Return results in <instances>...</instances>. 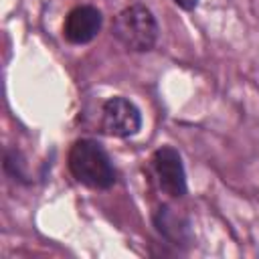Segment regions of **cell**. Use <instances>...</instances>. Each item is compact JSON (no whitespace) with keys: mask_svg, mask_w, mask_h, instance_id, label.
<instances>
[{"mask_svg":"<svg viewBox=\"0 0 259 259\" xmlns=\"http://www.w3.org/2000/svg\"><path fill=\"white\" fill-rule=\"evenodd\" d=\"M67 164L71 176L79 184L93 190H107L117 180V172L111 156L99 142L89 138H81L73 142L67 156Z\"/></svg>","mask_w":259,"mask_h":259,"instance_id":"obj_1","label":"cell"},{"mask_svg":"<svg viewBox=\"0 0 259 259\" xmlns=\"http://www.w3.org/2000/svg\"><path fill=\"white\" fill-rule=\"evenodd\" d=\"M111 34L127 51L146 53V51H152L158 40V22L146 4L136 2L125 6L113 18Z\"/></svg>","mask_w":259,"mask_h":259,"instance_id":"obj_2","label":"cell"},{"mask_svg":"<svg viewBox=\"0 0 259 259\" xmlns=\"http://www.w3.org/2000/svg\"><path fill=\"white\" fill-rule=\"evenodd\" d=\"M101 130L111 138H132L142 130V111L127 97H109L101 107Z\"/></svg>","mask_w":259,"mask_h":259,"instance_id":"obj_3","label":"cell"},{"mask_svg":"<svg viewBox=\"0 0 259 259\" xmlns=\"http://www.w3.org/2000/svg\"><path fill=\"white\" fill-rule=\"evenodd\" d=\"M152 170L162 192L172 198H182L186 194V170L182 156L172 146H162L152 154Z\"/></svg>","mask_w":259,"mask_h":259,"instance_id":"obj_4","label":"cell"},{"mask_svg":"<svg viewBox=\"0 0 259 259\" xmlns=\"http://www.w3.org/2000/svg\"><path fill=\"white\" fill-rule=\"evenodd\" d=\"M103 26V14L93 4H79L65 16L63 36L71 45H87L91 42Z\"/></svg>","mask_w":259,"mask_h":259,"instance_id":"obj_5","label":"cell"},{"mask_svg":"<svg viewBox=\"0 0 259 259\" xmlns=\"http://www.w3.org/2000/svg\"><path fill=\"white\" fill-rule=\"evenodd\" d=\"M152 223L156 227V231L160 233V237H164L170 245L174 247H190L194 241V233H192V225L190 219L182 212H178L176 208H172L170 204H162L152 212Z\"/></svg>","mask_w":259,"mask_h":259,"instance_id":"obj_6","label":"cell"},{"mask_svg":"<svg viewBox=\"0 0 259 259\" xmlns=\"http://www.w3.org/2000/svg\"><path fill=\"white\" fill-rule=\"evenodd\" d=\"M4 172L20 184H30V178L26 174L24 156L20 154L18 148H6V152H4Z\"/></svg>","mask_w":259,"mask_h":259,"instance_id":"obj_7","label":"cell"},{"mask_svg":"<svg viewBox=\"0 0 259 259\" xmlns=\"http://www.w3.org/2000/svg\"><path fill=\"white\" fill-rule=\"evenodd\" d=\"M178 8H182V10H194L196 8V4H198V0H172Z\"/></svg>","mask_w":259,"mask_h":259,"instance_id":"obj_8","label":"cell"}]
</instances>
